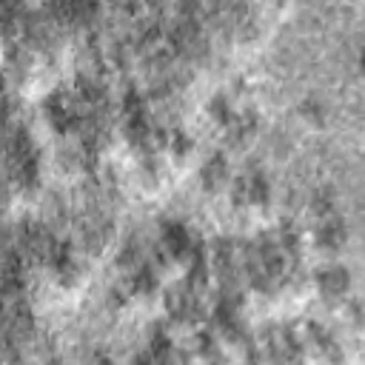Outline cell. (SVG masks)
Instances as JSON below:
<instances>
[{
  "instance_id": "5",
  "label": "cell",
  "mask_w": 365,
  "mask_h": 365,
  "mask_svg": "<svg viewBox=\"0 0 365 365\" xmlns=\"http://www.w3.org/2000/svg\"><path fill=\"white\" fill-rule=\"evenodd\" d=\"M359 66H362V77H365V51H362V57H359Z\"/></svg>"
},
{
  "instance_id": "1",
  "label": "cell",
  "mask_w": 365,
  "mask_h": 365,
  "mask_svg": "<svg viewBox=\"0 0 365 365\" xmlns=\"http://www.w3.org/2000/svg\"><path fill=\"white\" fill-rule=\"evenodd\" d=\"M314 288L317 294L322 297V302L328 305H342L351 294V277L345 268H328L322 271L317 279H314Z\"/></svg>"
},
{
  "instance_id": "4",
  "label": "cell",
  "mask_w": 365,
  "mask_h": 365,
  "mask_svg": "<svg viewBox=\"0 0 365 365\" xmlns=\"http://www.w3.org/2000/svg\"><path fill=\"white\" fill-rule=\"evenodd\" d=\"M299 117L308 128H322L325 125V106L317 100V97H308L302 106H299Z\"/></svg>"
},
{
  "instance_id": "2",
  "label": "cell",
  "mask_w": 365,
  "mask_h": 365,
  "mask_svg": "<svg viewBox=\"0 0 365 365\" xmlns=\"http://www.w3.org/2000/svg\"><path fill=\"white\" fill-rule=\"evenodd\" d=\"M202 188L211 191V194H228L231 191V171H228V160L222 154H214L211 160H205Z\"/></svg>"
},
{
  "instance_id": "3",
  "label": "cell",
  "mask_w": 365,
  "mask_h": 365,
  "mask_svg": "<svg viewBox=\"0 0 365 365\" xmlns=\"http://www.w3.org/2000/svg\"><path fill=\"white\" fill-rule=\"evenodd\" d=\"M317 245L322 251H328V254H336L345 245V222L339 217L322 220L319 228H317Z\"/></svg>"
}]
</instances>
